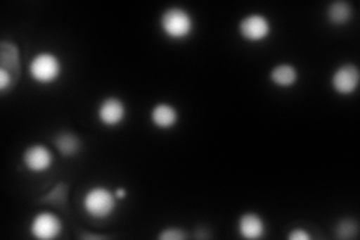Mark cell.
Instances as JSON below:
<instances>
[{
    "label": "cell",
    "mask_w": 360,
    "mask_h": 240,
    "mask_svg": "<svg viewBox=\"0 0 360 240\" xmlns=\"http://www.w3.org/2000/svg\"><path fill=\"white\" fill-rule=\"evenodd\" d=\"M117 208L116 194L105 187H92L83 197V209L90 218L108 220Z\"/></svg>",
    "instance_id": "2"
},
{
    "label": "cell",
    "mask_w": 360,
    "mask_h": 240,
    "mask_svg": "<svg viewBox=\"0 0 360 240\" xmlns=\"http://www.w3.org/2000/svg\"><path fill=\"white\" fill-rule=\"evenodd\" d=\"M0 68L13 75H20V51L14 42L2 41L0 44Z\"/></svg>",
    "instance_id": "12"
},
{
    "label": "cell",
    "mask_w": 360,
    "mask_h": 240,
    "mask_svg": "<svg viewBox=\"0 0 360 240\" xmlns=\"http://www.w3.org/2000/svg\"><path fill=\"white\" fill-rule=\"evenodd\" d=\"M360 83V71L354 63H342L336 68L330 78L332 89L340 95L354 94Z\"/></svg>",
    "instance_id": "8"
},
{
    "label": "cell",
    "mask_w": 360,
    "mask_h": 240,
    "mask_svg": "<svg viewBox=\"0 0 360 240\" xmlns=\"http://www.w3.org/2000/svg\"><path fill=\"white\" fill-rule=\"evenodd\" d=\"M162 33L172 41H184L193 35L195 23L193 14L182 6L167 8L160 20Z\"/></svg>",
    "instance_id": "1"
},
{
    "label": "cell",
    "mask_w": 360,
    "mask_h": 240,
    "mask_svg": "<svg viewBox=\"0 0 360 240\" xmlns=\"http://www.w3.org/2000/svg\"><path fill=\"white\" fill-rule=\"evenodd\" d=\"M13 84H14V75L0 68V92L5 94L8 89L13 87Z\"/></svg>",
    "instance_id": "17"
},
{
    "label": "cell",
    "mask_w": 360,
    "mask_h": 240,
    "mask_svg": "<svg viewBox=\"0 0 360 240\" xmlns=\"http://www.w3.org/2000/svg\"><path fill=\"white\" fill-rule=\"evenodd\" d=\"M188 234L185 233L184 228L180 227H165L164 230L158 234V239L161 240H185Z\"/></svg>",
    "instance_id": "16"
},
{
    "label": "cell",
    "mask_w": 360,
    "mask_h": 240,
    "mask_svg": "<svg viewBox=\"0 0 360 240\" xmlns=\"http://www.w3.org/2000/svg\"><path fill=\"white\" fill-rule=\"evenodd\" d=\"M239 35L248 42H263L272 33V23L267 15L251 13L239 21Z\"/></svg>",
    "instance_id": "4"
},
{
    "label": "cell",
    "mask_w": 360,
    "mask_h": 240,
    "mask_svg": "<svg viewBox=\"0 0 360 240\" xmlns=\"http://www.w3.org/2000/svg\"><path fill=\"white\" fill-rule=\"evenodd\" d=\"M328 20L335 26L348 25L353 18V6L345 0H335L328 8Z\"/></svg>",
    "instance_id": "14"
},
{
    "label": "cell",
    "mask_w": 360,
    "mask_h": 240,
    "mask_svg": "<svg viewBox=\"0 0 360 240\" xmlns=\"http://www.w3.org/2000/svg\"><path fill=\"white\" fill-rule=\"evenodd\" d=\"M115 194H116L117 200H122V198L127 197V189H125V188H117V189L115 191Z\"/></svg>",
    "instance_id": "19"
},
{
    "label": "cell",
    "mask_w": 360,
    "mask_h": 240,
    "mask_svg": "<svg viewBox=\"0 0 360 240\" xmlns=\"http://www.w3.org/2000/svg\"><path fill=\"white\" fill-rule=\"evenodd\" d=\"M63 72V62L53 51H41L32 57L29 63V75L38 84H53Z\"/></svg>",
    "instance_id": "3"
},
{
    "label": "cell",
    "mask_w": 360,
    "mask_h": 240,
    "mask_svg": "<svg viewBox=\"0 0 360 240\" xmlns=\"http://www.w3.org/2000/svg\"><path fill=\"white\" fill-rule=\"evenodd\" d=\"M54 146L65 156H75L82 149V140L72 131H60L54 137Z\"/></svg>",
    "instance_id": "13"
},
{
    "label": "cell",
    "mask_w": 360,
    "mask_h": 240,
    "mask_svg": "<svg viewBox=\"0 0 360 240\" xmlns=\"http://www.w3.org/2000/svg\"><path fill=\"white\" fill-rule=\"evenodd\" d=\"M239 234L245 239H262L266 234V222L262 218V215L255 212L243 213L238 221Z\"/></svg>",
    "instance_id": "9"
},
{
    "label": "cell",
    "mask_w": 360,
    "mask_h": 240,
    "mask_svg": "<svg viewBox=\"0 0 360 240\" xmlns=\"http://www.w3.org/2000/svg\"><path fill=\"white\" fill-rule=\"evenodd\" d=\"M98 120L107 128H116L127 119V106L123 99L117 96H105L99 102Z\"/></svg>",
    "instance_id": "7"
},
{
    "label": "cell",
    "mask_w": 360,
    "mask_h": 240,
    "mask_svg": "<svg viewBox=\"0 0 360 240\" xmlns=\"http://www.w3.org/2000/svg\"><path fill=\"white\" fill-rule=\"evenodd\" d=\"M359 232L357 222L352 218H344L335 227V234L340 239H353Z\"/></svg>",
    "instance_id": "15"
},
{
    "label": "cell",
    "mask_w": 360,
    "mask_h": 240,
    "mask_svg": "<svg viewBox=\"0 0 360 240\" xmlns=\"http://www.w3.org/2000/svg\"><path fill=\"white\" fill-rule=\"evenodd\" d=\"M22 165L30 173L42 175L47 173V171L53 167L54 163V155L49 146L42 143H33L27 146L22 152Z\"/></svg>",
    "instance_id": "5"
},
{
    "label": "cell",
    "mask_w": 360,
    "mask_h": 240,
    "mask_svg": "<svg viewBox=\"0 0 360 240\" xmlns=\"http://www.w3.org/2000/svg\"><path fill=\"white\" fill-rule=\"evenodd\" d=\"M63 230L60 216L53 212L44 210L37 213L30 222V234L39 240H51L59 237Z\"/></svg>",
    "instance_id": "6"
},
{
    "label": "cell",
    "mask_w": 360,
    "mask_h": 240,
    "mask_svg": "<svg viewBox=\"0 0 360 240\" xmlns=\"http://www.w3.org/2000/svg\"><path fill=\"white\" fill-rule=\"evenodd\" d=\"M270 82L279 89H290L299 82V71L291 63H279L270 71Z\"/></svg>",
    "instance_id": "11"
},
{
    "label": "cell",
    "mask_w": 360,
    "mask_h": 240,
    "mask_svg": "<svg viewBox=\"0 0 360 240\" xmlns=\"http://www.w3.org/2000/svg\"><path fill=\"white\" fill-rule=\"evenodd\" d=\"M179 119V110L170 102H160V104L153 106L150 111V120L160 130H170L176 127Z\"/></svg>",
    "instance_id": "10"
},
{
    "label": "cell",
    "mask_w": 360,
    "mask_h": 240,
    "mask_svg": "<svg viewBox=\"0 0 360 240\" xmlns=\"http://www.w3.org/2000/svg\"><path fill=\"white\" fill-rule=\"evenodd\" d=\"M290 240H309L311 234L303 230V228H292V230L287 234Z\"/></svg>",
    "instance_id": "18"
}]
</instances>
